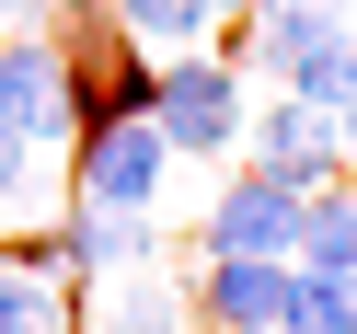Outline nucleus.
Wrapping results in <instances>:
<instances>
[{
    "label": "nucleus",
    "instance_id": "f257e3e1",
    "mask_svg": "<svg viewBox=\"0 0 357 334\" xmlns=\"http://www.w3.org/2000/svg\"><path fill=\"white\" fill-rule=\"evenodd\" d=\"M150 127H162L173 162H219L231 173L242 162V127H254V93H242V70L219 47H185V58L150 70Z\"/></svg>",
    "mask_w": 357,
    "mask_h": 334
},
{
    "label": "nucleus",
    "instance_id": "f03ea898",
    "mask_svg": "<svg viewBox=\"0 0 357 334\" xmlns=\"http://www.w3.org/2000/svg\"><path fill=\"white\" fill-rule=\"evenodd\" d=\"M70 150H81V162H70L81 208H127V219H150V208H162V185H173V150H162V127H150V104H139V116L81 127Z\"/></svg>",
    "mask_w": 357,
    "mask_h": 334
},
{
    "label": "nucleus",
    "instance_id": "7ed1b4c3",
    "mask_svg": "<svg viewBox=\"0 0 357 334\" xmlns=\"http://www.w3.org/2000/svg\"><path fill=\"white\" fill-rule=\"evenodd\" d=\"M242 162L277 173V185H300V196H323V185H346V127H334L323 104L277 93V104H254V127H242Z\"/></svg>",
    "mask_w": 357,
    "mask_h": 334
},
{
    "label": "nucleus",
    "instance_id": "20e7f679",
    "mask_svg": "<svg viewBox=\"0 0 357 334\" xmlns=\"http://www.w3.org/2000/svg\"><path fill=\"white\" fill-rule=\"evenodd\" d=\"M196 254H300V185L231 162L219 196H208V219H196Z\"/></svg>",
    "mask_w": 357,
    "mask_h": 334
},
{
    "label": "nucleus",
    "instance_id": "39448f33",
    "mask_svg": "<svg viewBox=\"0 0 357 334\" xmlns=\"http://www.w3.org/2000/svg\"><path fill=\"white\" fill-rule=\"evenodd\" d=\"M288 254H208V277L185 288L196 334H288Z\"/></svg>",
    "mask_w": 357,
    "mask_h": 334
},
{
    "label": "nucleus",
    "instance_id": "423d86ee",
    "mask_svg": "<svg viewBox=\"0 0 357 334\" xmlns=\"http://www.w3.org/2000/svg\"><path fill=\"white\" fill-rule=\"evenodd\" d=\"M0 127L24 150H47V139H70V58L47 47V35H0Z\"/></svg>",
    "mask_w": 357,
    "mask_h": 334
},
{
    "label": "nucleus",
    "instance_id": "0eeeda50",
    "mask_svg": "<svg viewBox=\"0 0 357 334\" xmlns=\"http://www.w3.org/2000/svg\"><path fill=\"white\" fill-rule=\"evenodd\" d=\"M0 334H81V277L47 242H0Z\"/></svg>",
    "mask_w": 357,
    "mask_h": 334
},
{
    "label": "nucleus",
    "instance_id": "6e6552de",
    "mask_svg": "<svg viewBox=\"0 0 357 334\" xmlns=\"http://www.w3.org/2000/svg\"><path fill=\"white\" fill-rule=\"evenodd\" d=\"M47 254L70 265V277H93V265H104V277H127V265L162 254V231H150V219H127V208H70V219L47 231Z\"/></svg>",
    "mask_w": 357,
    "mask_h": 334
},
{
    "label": "nucleus",
    "instance_id": "1a4fd4ad",
    "mask_svg": "<svg viewBox=\"0 0 357 334\" xmlns=\"http://www.w3.org/2000/svg\"><path fill=\"white\" fill-rule=\"evenodd\" d=\"M81 323H93V334H196V311H185V288H173V277L127 265L104 300H81Z\"/></svg>",
    "mask_w": 357,
    "mask_h": 334
},
{
    "label": "nucleus",
    "instance_id": "9d476101",
    "mask_svg": "<svg viewBox=\"0 0 357 334\" xmlns=\"http://www.w3.org/2000/svg\"><path fill=\"white\" fill-rule=\"evenodd\" d=\"M116 24H127V47L162 70V58H185V47H219V12L208 0H116Z\"/></svg>",
    "mask_w": 357,
    "mask_h": 334
},
{
    "label": "nucleus",
    "instance_id": "9b49d317",
    "mask_svg": "<svg viewBox=\"0 0 357 334\" xmlns=\"http://www.w3.org/2000/svg\"><path fill=\"white\" fill-rule=\"evenodd\" d=\"M288 265H323V277H357V185L300 196V254Z\"/></svg>",
    "mask_w": 357,
    "mask_h": 334
},
{
    "label": "nucleus",
    "instance_id": "f8f14e48",
    "mask_svg": "<svg viewBox=\"0 0 357 334\" xmlns=\"http://www.w3.org/2000/svg\"><path fill=\"white\" fill-rule=\"evenodd\" d=\"M277 93H300V104H323V116H357V24L334 12V35L300 58V70L277 81Z\"/></svg>",
    "mask_w": 357,
    "mask_h": 334
},
{
    "label": "nucleus",
    "instance_id": "ddd939ff",
    "mask_svg": "<svg viewBox=\"0 0 357 334\" xmlns=\"http://www.w3.org/2000/svg\"><path fill=\"white\" fill-rule=\"evenodd\" d=\"M288 334H357V277L300 265V277H288Z\"/></svg>",
    "mask_w": 357,
    "mask_h": 334
},
{
    "label": "nucleus",
    "instance_id": "4468645a",
    "mask_svg": "<svg viewBox=\"0 0 357 334\" xmlns=\"http://www.w3.org/2000/svg\"><path fill=\"white\" fill-rule=\"evenodd\" d=\"M24 196H35V150H24V139H12V127H0V219L24 208Z\"/></svg>",
    "mask_w": 357,
    "mask_h": 334
},
{
    "label": "nucleus",
    "instance_id": "2eb2a0df",
    "mask_svg": "<svg viewBox=\"0 0 357 334\" xmlns=\"http://www.w3.org/2000/svg\"><path fill=\"white\" fill-rule=\"evenodd\" d=\"M208 12H219V24H242V12H254V0H208Z\"/></svg>",
    "mask_w": 357,
    "mask_h": 334
},
{
    "label": "nucleus",
    "instance_id": "dca6fc26",
    "mask_svg": "<svg viewBox=\"0 0 357 334\" xmlns=\"http://www.w3.org/2000/svg\"><path fill=\"white\" fill-rule=\"evenodd\" d=\"M104 12H116V0H104Z\"/></svg>",
    "mask_w": 357,
    "mask_h": 334
}]
</instances>
